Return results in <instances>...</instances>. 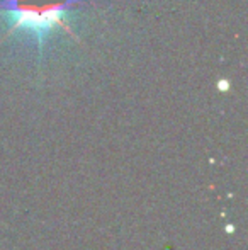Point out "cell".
Segmentation results:
<instances>
[{
    "label": "cell",
    "instance_id": "6da1fadb",
    "mask_svg": "<svg viewBox=\"0 0 248 250\" xmlns=\"http://www.w3.org/2000/svg\"><path fill=\"white\" fill-rule=\"evenodd\" d=\"M78 2L82 0H0V7L10 33L33 34L43 48L46 38L58 27L73 33L66 12Z\"/></svg>",
    "mask_w": 248,
    "mask_h": 250
}]
</instances>
